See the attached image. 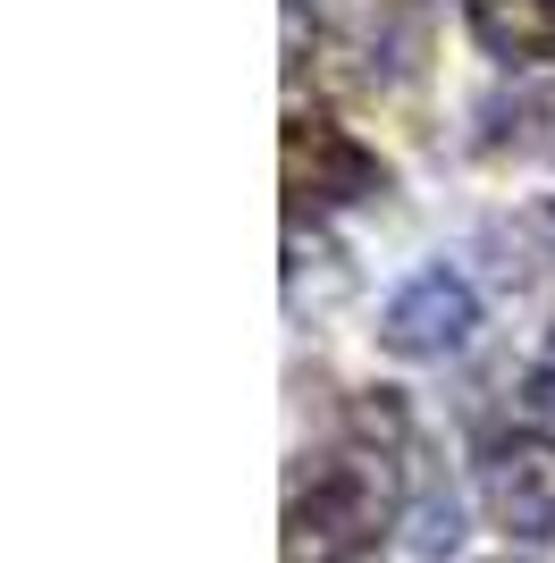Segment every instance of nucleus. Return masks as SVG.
<instances>
[{
  "mask_svg": "<svg viewBox=\"0 0 555 563\" xmlns=\"http://www.w3.org/2000/svg\"><path fill=\"white\" fill-rule=\"evenodd\" d=\"M471 329H480V295H471V278L463 269H421V278H404L388 295V311H379V345L395 353V362H446V353L471 345Z\"/></svg>",
  "mask_w": 555,
  "mask_h": 563,
  "instance_id": "nucleus-2",
  "label": "nucleus"
},
{
  "mask_svg": "<svg viewBox=\"0 0 555 563\" xmlns=\"http://www.w3.org/2000/svg\"><path fill=\"white\" fill-rule=\"evenodd\" d=\"M455 555H463V505L446 488L413 496L379 539V563H455Z\"/></svg>",
  "mask_w": 555,
  "mask_h": 563,
  "instance_id": "nucleus-6",
  "label": "nucleus"
},
{
  "mask_svg": "<svg viewBox=\"0 0 555 563\" xmlns=\"http://www.w3.org/2000/svg\"><path fill=\"white\" fill-rule=\"evenodd\" d=\"M286 194L295 211H346V202H379L388 194V161L362 152L346 126L328 118H295L286 126Z\"/></svg>",
  "mask_w": 555,
  "mask_h": 563,
  "instance_id": "nucleus-3",
  "label": "nucleus"
},
{
  "mask_svg": "<svg viewBox=\"0 0 555 563\" xmlns=\"http://www.w3.org/2000/svg\"><path fill=\"white\" fill-rule=\"evenodd\" d=\"M388 454H337L312 488L286 505V563H346L362 539H388Z\"/></svg>",
  "mask_w": 555,
  "mask_h": 563,
  "instance_id": "nucleus-1",
  "label": "nucleus"
},
{
  "mask_svg": "<svg viewBox=\"0 0 555 563\" xmlns=\"http://www.w3.org/2000/svg\"><path fill=\"white\" fill-rule=\"evenodd\" d=\"M480 496L513 539H555V438H538V429L497 438L480 463Z\"/></svg>",
  "mask_w": 555,
  "mask_h": 563,
  "instance_id": "nucleus-4",
  "label": "nucleus"
},
{
  "mask_svg": "<svg viewBox=\"0 0 555 563\" xmlns=\"http://www.w3.org/2000/svg\"><path fill=\"white\" fill-rule=\"evenodd\" d=\"M531 404H538V412H555V336L538 345V362H531Z\"/></svg>",
  "mask_w": 555,
  "mask_h": 563,
  "instance_id": "nucleus-7",
  "label": "nucleus"
},
{
  "mask_svg": "<svg viewBox=\"0 0 555 563\" xmlns=\"http://www.w3.org/2000/svg\"><path fill=\"white\" fill-rule=\"evenodd\" d=\"M463 25L488 59H513V68L555 59V0H463Z\"/></svg>",
  "mask_w": 555,
  "mask_h": 563,
  "instance_id": "nucleus-5",
  "label": "nucleus"
}]
</instances>
